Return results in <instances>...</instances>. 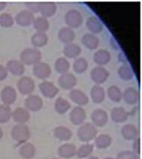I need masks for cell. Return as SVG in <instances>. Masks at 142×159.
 Instances as JSON below:
<instances>
[{
    "label": "cell",
    "instance_id": "obj_12",
    "mask_svg": "<svg viewBox=\"0 0 142 159\" xmlns=\"http://www.w3.org/2000/svg\"><path fill=\"white\" fill-rule=\"evenodd\" d=\"M17 98V93L12 86H5L1 92V99L5 105L12 104Z\"/></svg>",
    "mask_w": 142,
    "mask_h": 159
},
{
    "label": "cell",
    "instance_id": "obj_2",
    "mask_svg": "<svg viewBox=\"0 0 142 159\" xmlns=\"http://www.w3.org/2000/svg\"><path fill=\"white\" fill-rule=\"evenodd\" d=\"M30 128L26 125L17 124L12 128V138L20 143L26 142L30 138Z\"/></svg>",
    "mask_w": 142,
    "mask_h": 159
},
{
    "label": "cell",
    "instance_id": "obj_36",
    "mask_svg": "<svg viewBox=\"0 0 142 159\" xmlns=\"http://www.w3.org/2000/svg\"><path fill=\"white\" fill-rule=\"evenodd\" d=\"M88 68V62L84 58H78L74 62L73 69L77 74H83Z\"/></svg>",
    "mask_w": 142,
    "mask_h": 159
},
{
    "label": "cell",
    "instance_id": "obj_6",
    "mask_svg": "<svg viewBox=\"0 0 142 159\" xmlns=\"http://www.w3.org/2000/svg\"><path fill=\"white\" fill-rule=\"evenodd\" d=\"M35 87L34 80L29 77H21L17 83L18 90L23 95H30L34 91Z\"/></svg>",
    "mask_w": 142,
    "mask_h": 159
},
{
    "label": "cell",
    "instance_id": "obj_40",
    "mask_svg": "<svg viewBox=\"0 0 142 159\" xmlns=\"http://www.w3.org/2000/svg\"><path fill=\"white\" fill-rule=\"evenodd\" d=\"M12 116V112L8 105H0V123L8 122Z\"/></svg>",
    "mask_w": 142,
    "mask_h": 159
},
{
    "label": "cell",
    "instance_id": "obj_33",
    "mask_svg": "<svg viewBox=\"0 0 142 159\" xmlns=\"http://www.w3.org/2000/svg\"><path fill=\"white\" fill-rule=\"evenodd\" d=\"M54 68L58 73L63 75V74L68 73L69 68H70V64L65 58L60 57L56 59L54 64Z\"/></svg>",
    "mask_w": 142,
    "mask_h": 159
},
{
    "label": "cell",
    "instance_id": "obj_18",
    "mask_svg": "<svg viewBox=\"0 0 142 159\" xmlns=\"http://www.w3.org/2000/svg\"><path fill=\"white\" fill-rule=\"evenodd\" d=\"M14 120L18 124H25L30 119V114L28 110L23 107H18L12 113Z\"/></svg>",
    "mask_w": 142,
    "mask_h": 159
},
{
    "label": "cell",
    "instance_id": "obj_30",
    "mask_svg": "<svg viewBox=\"0 0 142 159\" xmlns=\"http://www.w3.org/2000/svg\"><path fill=\"white\" fill-rule=\"evenodd\" d=\"M90 95L92 102L99 104V103L102 102L105 100V90L102 86L96 85L91 89Z\"/></svg>",
    "mask_w": 142,
    "mask_h": 159
},
{
    "label": "cell",
    "instance_id": "obj_15",
    "mask_svg": "<svg viewBox=\"0 0 142 159\" xmlns=\"http://www.w3.org/2000/svg\"><path fill=\"white\" fill-rule=\"evenodd\" d=\"M6 68L12 75L15 76H21L25 72V66L21 61L12 59L7 62Z\"/></svg>",
    "mask_w": 142,
    "mask_h": 159
},
{
    "label": "cell",
    "instance_id": "obj_45",
    "mask_svg": "<svg viewBox=\"0 0 142 159\" xmlns=\"http://www.w3.org/2000/svg\"><path fill=\"white\" fill-rule=\"evenodd\" d=\"M133 149L134 152L135 154H139L140 153V140L138 138H136L134 140L133 143Z\"/></svg>",
    "mask_w": 142,
    "mask_h": 159
},
{
    "label": "cell",
    "instance_id": "obj_39",
    "mask_svg": "<svg viewBox=\"0 0 142 159\" xmlns=\"http://www.w3.org/2000/svg\"><path fill=\"white\" fill-rule=\"evenodd\" d=\"M94 146L92 144L87 143L84 144V145H82L81 147L78 148L77 149V152H76V155H78V158H84L88 157L91 153L93 151Z\"/></svg>",
    "mask_w": 142,
    "mask_h": 159
},
{
    "label": "cell",
    "instance_id": "obj_27",
    "mask_svg": "<svg viewBox=\"0 0 142 159\" xmlns=\"http://www.w3.org/2000/svg\"><path fill=\"white\" fill-rule=\"evenodd\" d=\"M121 134L125 140H132L137 138L138 129L133 125L127 124L122 128Z\"/></svg>",
    "mask_w": 142,
    "mask_h": 159
},
{
    "label": "cell",
    "instance_id": "obj_50",
    "mask_svg": "<svg viewBox=\"0 0 142 159\" xmlns=\"http://www.w3.org/2000/svg\"><path fill=\"white\" fill-rule=\"evenodd\" d=\"M52 159H59V158H52Z\"/></svg>",
    "mask_w": 142,
    "mask_h": 159
},
{
    "label": "cell",
    "instance_id": "obj_7",
    "mask_svg": "<svg viewBox=\"0 0 142 159\" xmlns=\"http://www.w3.org/2000/svg\"><path fill=\"white\" fill-rule=\"evenodd\" d=\"M90 76L93 82L97 84H101L106 81L109 76V73L108 70L104 67L97 66L91 71Z\"/></svg>",
    "mask_w": 142,
    "mask_h": 159
},
{
    "label": "cell",
    "instance_id": "obj_22",
    "mask_svg": "<svg viewBox=\"0 0 142 159\" xmlns=\"http://www.w3.org/2000/svg\"><path fill=\"white\" fill-rule=\"evenodd\" d=\"M69 96H70V98L72 99V102L76 103L79 106L86 105L89 102V98L87 95L79 89L72 90Z\"/></svg>",
    "mask_w": 142,
    "mask_h": 159
},
{
    "label": "cell",
    "instance_id": "obj_32",
    "mask_svg": "<svg viewBox=\"0 0 142 159\" xmlns=\"http://www.w3.org/2000/svg\"><path fill=\"white\" fill-rule=\"evenodd\" d=\"M33 26L37 32H45L49 29V22L47 18L38 17L33 20Z\"/></svg>",
    "mask_w": 142,
    "mask_h": 159
},
{
    "label": "cell",
    "instance_id": "obj_5",
    "mask_svg": "<svg viewBox=\"0 0 142 159\" xmlns=\"http://www.w3.org/2000/svg\"><path fill=\"white\" fill-rule=\"evenodd\" d=\"M33 74L39 79H47L51 75V68L47 63L40 61L34 65Z\"/></svg>",
    "mask_w": 142,
    "mask_h": 159
},
{
    "label": "cell",
    "instance_id": "obj_29",
    "mask_svg": "<svg viewBox=\"0 0 142 159\" xmlns=\"http://www.w3.org/2000/svg\"><path fill=\"white\" fill-rule=\"evenodd\" d=\"M54 134L56 138L63 141H67L70 140L72 136V133L69 128L65 126H59L56 127L54 131Z\"/></svg>",
    "mask_w": 142,
    "mask_h": 159
},
{
    "label": "cell",
    "instance_id": "obj_47",
    "mask_svg": "<svg viewBox=\"0 0 142 159\" xmlns=\"http://www.w3.org/2000/svg\"><path fill=\"white\" fill-rule=\"evenodd\" d=\"M3 136V132H2V128H0V139H2V137Z\"/></svg>",
    "mask_w": 142,
    "mask_h": 159
},
{
    "label": "cell",
    "instance_id": "obj_14",
    "mask_svg": "<svg viewBox=\"0 0 142 159\" xmlns=\"http://www.w3.org/2000/svg\"><path fill=\"white\" fill-rule=\"evenodd\" d=\"M43 105V101L41 98H40L38 95H30L25 101V106L28 110L36 112L39 111Z\"/></svg>",
    "mask_w": 142,
    "mask_h": 159
},
{
    "label": "cell",
    "instance_id": "obj_48",
    "mask_svg": "<svg viewBox=\"0 0 142 159\" xmlns=\"http://www.w3.org/2000/svg\"><path fill=\"white\" fill-rule=\"evenodd\" d=\"M88 159H99V158H97V157H95V156H92V157H90Z\"/></svg>",
    "mask_w": 142,
    "mask_h": 159
},
{
    "label": "cell",
    "instance_id": "obj_4",
    "mask_svg": "<svg viewBox=\"0 0 142 159\" xmlns=\"http://www.w3.org/2000/svg\"><path fill=\"white\" fill-rule=\"evenodd\" d=\"M65 20L69 28L77 29L81 26L83 19L81 12L78 11V10L72 9L65 14Z\"/></svg>",
    "mask_w": 142,
    "mask_h": 159
},
{
    "label": "cell",
    "instance_id": "obj_35",
    "mask_svg": "<svg viewBox=\"0 0 142 159\" xmlns=\"http://www.w3.org/2000/svg\"><path fill=\"white\" fill-rule=\"evenodd\" d=\"M112 142V139L109 135L107 134H101L97 137L95 140V143L97 146L98 149H106L108 146H111Z\"/></svg>",
    "mask_w": 142,
    "mask_h": 159
},
{
    "label": "cell",
    "instance_id": "obj_24",
    "mask_svg": "<svg viewBox=\"0 0 142 159\" xmlns=\"http://www.w3.org/2000/svg\"><path fill=\"white\" fill-rule=\"evenodd\" d=\"M123 98L127 104H135L139 100V94L136 89L130 87L125 90L123 93Z\"/></svg>",
    "mask_w": 142,
    "mask_h": 159
},
{
    "label": "cell",
    "instance_id": "obj_26",
    "mask_svg": "<svg viewBox=\"0 0 142 159\" xmlns=\"http://www.w3.org/2000/svg\"><path fill=\"white\" fill-rule=\"evenodd\" d=\"M111 119L116 123H122L127 120L128 113L123 107H115L112 110L111 113Z\"/></svg>",
    "mask_w": 142,
    "mask_h": 159
},
{
    "label": "cell",
    "instance_id": "obj_17",
    "mask_svg": "<svg viewBox=\"0 0 142 159\" xmlns=\"http://www.w3.org/2000/svg\"><path fill=\"white\" fill-rule=\"evenodd\" d=\"M58 37L61 42L65 44H71L75 39V32L69 27H63L59 31Z\"/></svg>",
    "mask_w": 142,
    "mask_h": 159
},
{
    "label": "cell",
    "instance_id": "obj_9",
    "mask_svg": "<svg viewBox=\"0 0 142 159\" xmlns=\"http://www.w3.org/2000/svg\"><path fill=\"white\" fill-rule=\"evenodd\" d=\"M59 85L63 89H72L77 84L75 76L71 73H65L62 75L59 78Z\"/></svg>",
    "mask_w": 142,
    "mask_h": 159
},
{
    "label": "cell",
    "instance_id": "obj_44",
    "mask_svg": "<svg viewBox=\"0 0 142 159\" xmlns=\"http://www.w3.org/2000/svg\"><path fill=\"white\" fill-rule=\"evenodd\" d=\"M8 72L6 67L0 65V81L4 80L6 78L7 76H8Z\"/></svg>",
    "mask_w": 142,
    "mask_h": 159
},
{
    "label": "cell",
    "instance_id": "obj_19",
    "mask_svg": "<svg viewBox=\"0 0 142 159\" xmlns=\"http://www.w3.org/2000/svg\"><path fill=\"white\" fill-rule=\"evenodd\" d=\"M39 11L42 14V17H50L56 11V5L54 2H40Z\"/></svg>",
    "mask_w": 142,
    "mask_h": 159
},
{
    "label": "cell",
    "instance_id": "obj_25",
    "mask_svg": "<svg viewBox=\"0 0 142 159\" xmlns=\"http://www.w3.org/2000/svg\"><path fill=\"white\" fill-rule=\"evenodd\" d=\"M81 53V48L79 45L74 43L66 44L63 49V53L65 57L69 59H74L78 57Z\"/></svg>",
    "mask_w": 142,
    "mask_h": 159
},
{
    "label": "cell",
    "instance_id": "obj_28",
    "mask_svg": "<svg viewBox=\"0 0 142 159\" xmlns=\"http://www.w3.org/2000/svg\"><path fill=\"white\" fill-rule=\"evenodd\" d=\"M48 37L45 32H36L31 38V43L35 48H41L47 44Z\"/></svg>",
    "mask_w": 142,
    "mask_h": 159
},
{
    "label": "cell",
    "instance_id": "obj_46",
    "mask_svg": "<svg viewBox=\"0 0 142 159\" xmlns=\"http://www.w3.org/2000/svg\"><path fill=\"white\" fill-rule=\"evenodd\" d=\"M7 3L5 2H0V11L3 10L6 7Z\"/></svg>",
    "mask_w": 142,
    "mask_h": 159
},
{
    "label": "cell",
    "instance_id": "obj_10",
    "mask_svg": "<svg viewBox=\"0 0 142 159\" xmlns=\"http://www.w3.org/2000/svg\"><path fill=\"white\" fill-rule=\"evenodd\" d=\"M33 14L28 10H23L16 15L15 20L18 25L21 26H29L33 23Z\"/></svg>",
    "mask_w": 142,
    "mask_h": 159
},
{
    "label": "cell",
    "instance_id": "obj_16",
    "mask_svg": "<svg viewBox=\"0 0 142 159\" xmlns=\"http://www.w3.org/2000/svg\"><path fill=\"white\" fill-rule=\"evenodd\" d=\"M111 55L110 52H108L107 50H104V49H100L97 50L93 55L94 62L100 66L108 64L111 61Z\"/></svg>",
    "mask_w": 142,
    "mask_h": 159
},
{
    "label": "cell",
    "instance_id": "obj_38",
    "mask_svg": "<svg viewBox=\"0 0 142 159\" xmlns=\"http://www.w3.org/2000/svg\"><path fill=\"white\" fill-rule=\"evenodd\" d=\"M118 75L123 80H129L133 77V71L127 65H123L118 69Z\"/></svg>",
    "mask_w": 142,
    "mask_h": 159
},
{
    "label": "cell",
    "instance_id": "obj_13",
    "mask_svg": "<svg viewBox=\"0 0 142 159\" xmlns=\"http://www.w3.org/2000/svg\"><path fill=\"white\" fill-rule=\"evenodd\" d=\"M86 111L81 107H76L70 113L71 122L74 125H81L86 119Z\"/></svg>",
    "mask_w": 142,
    "mask_h": 159
},
{
    "label": "cell",
    "instance_id": "obj_42",
    "mask_svg": "<svg viewBox=\"0 0 142 159\" xmlns=\"http://www.w3.org/2000/svg\"><path fill=\"white\" fill-rule=\"evenodd\" d=\"M116 159H138L137 154L132 151H123L118 153Z\"/></svg>",
    "mask_w": 142,
    "mask_h": 159
},
{
    "label": "cell",
    "instance_id": "obj_41",
    "mask_svg": "<svg viewBox=\"0 0 142 159\" xmlns=\"http://www.w3.org/2000/svg\"><path fill=\"white\" fill-rule=\"evenodd\" d=\"M14 18L8 13H2L0 14V26L4 28H9L14 25Z\"/></svg>",
    "mask_w": 142,
    "mask_h": 159
},
{
    "label": "cell",
    "instance_id": "obj_20",
    "mask_svg": "<svg viewBox=\"0 0 142 159\" xmlns=\"http://www.w3.org/2000/svg\"><path fill=\"white\" fill-rule=\"evenodd\" d=\"M87 27L91 34H98L103 30L102 23L100 20L95 16H91L87 20Z\"/></svg>",
    "mask_w": 142,
    "mask_h": 159
},
{
    "label": "cell",
    "instance_id": "obj_31",
    "mask_svg": "<svg viewBox=\"0 0 142 159\" xmlns=\"http://www.w3.org/2000/svg\"><path fill=\"white\" fill-rule=\"evenodd\" d=\"M36 152V147H35L33 144L30 143H25L24 145L21 146L19 150V153L21 156L23 157V158L31 159L35 156Z\"/></svg>",
    "mask_w": 142,
    "mask_h": 159
},
{
    "label": "cell",
    "instance_id": "obj_43",
    "mask_svg": "<svg viewBox=\"0 0 142 159\" xmlns=\"http://www.w3.org/2000/svg\"><path fill=\"white\" fill-rule=\"evenodd\" d=\"M27 10L31 13H37L39 12L40 9V2H28L26 3Z\"/></svg>",
    "mask_w": 142,
    "mask_h": 159
},
{
    "label": "cell",
    "instance_id": "obj_23",
    "mask_svg": "<svg viewBox=\"0 0 142 159\" xmlns=\"http://www.w3.org/2000/svg\"><path fill=\"white\" fill-rule=\"evenodd\" d=\"M82 44L90 50H95L99 44V40L93 34L87 33L82 37Z\"/></svg>",
    "mask_w": 142,
    "mask_h": 159
},
{
    "label": "cell",
    "instance_id": "obj_49",
    "mask_svg": "<svg viewBox=\"0 0 142 159\" xmlns=\"http://www.w3.org/2000/svg\"><path fill=\"white\" fill-rule=\"evenodd\" d=\"M104 159H114V158H110V157H108V158H104Z\"/></svg>",
    "mask_w": 142,
    "mask_h": 159
},
{
    "label": "cell",
    "instance_id": "obj_37",
    "mask_svg": "<svg viewBox=\"0 0 142 159\" xmlns=\"http://www.w3.org/2000/svg\"><path fill=\"white\" fill-rule=\"evenodd\" d=\"M108 95L109 98L114 102H119L123 98L121 90L116 86H111L108 89Z\"/></svg>",
    "mask_w": 142,
    "mask_h": 159
},
{
    "label": "cell",
    "instance_id": "obj_3",
    "mask_svg": "<svg viewBox=\"0 0 142 159\" xmlns=\"http://www.w3.org/2000/svg\"><path fill=\"white\" fill-rule=\"evenodd\" d=\"M97 134V130L94 125L91 123L83 124L79 128L78 136L80 140L83 142H89L95 138Z\"/></svg>",
    "mask_w": 142,
    "mask_h": 159
},
{
    "label": "cell",
    "instance_id": "obj_1",
    "mask_svg": "<svg viewBox=\"0 0 142 159\" xmlns=\"http://www.w3.org/2000/svg\"><path fill=\"white\" fill-rule=\"evenodd\" d=\"M20 58L23 65L31 66L41 61V53L36 48H26L21 52Z\"/></svg>",
    "mask_w": 142,
    "mask_h": 159
},
{
    "label": "cell",
    "instance_id": "obj_8",
    "mask_svg": "<svg viewBox=\"0 0 142 159\" xmlns=\"http://www.w3.org/2000/svg\"><path fill=\"white\" fill-rule=\"evenodd\" d=\"M40 91L44 96L48 98H53L59 93V89L53 83L49 81H44L39 85Z\"/></svg>",
    "mask_w": 142,
    "mask_h": 159
},
{
    "label": "cell",
    "instance_id": "obj_11",
    "mask_svg": "<svg viewBox=\"0 0 142 159\" xmlns=\"http://www.w3.org/2000/svg\"><path fill=\"white\" fill-rule=\"evenodd\" d=\"M91 119L95 125L98 127H102L108 122V113L102 109L96 110L91 114Z\"/></svg>",
    "mask_w": 142,
    "mask_h": 159
},
{
    "label": "cell",
    "instance_id": "obj_21",
    "mask_svg": "<svg viewBox=\"0 0 142 159\" xmlns=\"http://www.w3.org/2000/svg\"><path fill=\"white\" fill-rule=\"evenodd\" d=\"M77 152V148L72 143H65L58 149V153L61 158H71L74 157Z\"/></svg>",
    "mask_w": 142,
    "mask_h": 159
},
{
    "label": "cell",
    "instance_id": "obj_34",
    "mask_svg": "<svg viewBox=\"0 0 142 159\" xmlns=\"http://www.w3.org/2000/svg\"><path fill=\"white\" fill-rule=\"evenodd\" d=\"M54 106H55L56 111L59 114H64L71 108L70 103L62 97L56 99Z\"/></svg>",
    "mask_w": 142,
    "mask_h": 159
}]
</instances>
